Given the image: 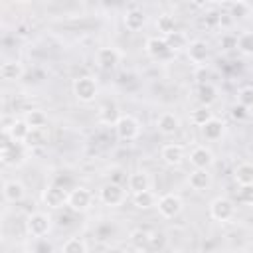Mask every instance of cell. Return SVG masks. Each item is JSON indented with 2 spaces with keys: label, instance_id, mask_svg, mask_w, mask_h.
Here are the masks:
<instances>
[{
  "label": "cell",
  "instance_id": "4fadbf2b",
  "mask_svg": "<svg viewBox=\"0 0 253 253\" xmlns=\"http://www.w3.org/2000/svg\"><path fill=\"white\" fill-rule=\"evenodd\" d=\"M30 130H32V126L24 121V119H16L14 123H10V126H6L4 128V132L10 136V140L12 142H26V138H28V134H30Z\"/></svg>",
  "mask_w": 253,
  "mask_h": 253
},
{
  "label": "cell",
  "instance_id": "8d00e7d4",
  "mask_svg": "<svg viewBox=\"0 0 253 253\" xmlns=\"http://www.w3.org/2000/svg\"><path fill=\"white\" fill-rule=\"evenodd\" d=\"M237 103L245 109L253 107V87H243L239 93H237Z\"/></svg>",
  "mask_w": 253,
  "mask_h": 253
},
{
  "label": "cell",
  "instance_id": "52a82bcc",
  "mask_svg": "<svg viewBox=\"0 0 253 253\" xmlns=\"http://www.w3.org/2000/svg\"><path fill=\"white\" fill-rule=\"evenodd\" d=\"M156 208H158V211H160V215L162 217H176L180 211H182V208H184V202H182V198L178 196V194H164L160 200H158V204H156Z\"/></svg>",
  "mask_w": 253,
  "mask_h": 253
},
{
  "label": "cell",
  "instance_id": "603a6c76",
  "mask_svg": "<svg viewBox=\"0 0 253 253\" xmlns=\"http://www.w3.org/2000/svg\"><path fill=\"white\" fill-rule=\"evenodd\" d=\"M0 75L6 81H16V79H20L24 75V65L20 61H6L0 67Z\"/></svg>",
  "mask_w": 253,
  "mask_h": 253
},
{
  "label": "cell",
  "instance_id": "d6a6232c",
  "mask_svg": "<svg viewBox=\"0 0 253 253\" xmlns=\"http://www.w3.org/2000/svg\"><path fill=\"white\" fill-rule=\"evenodd\" d=\"M237 49L243 55H253V32H243L237 36Z\"/></svg>",
  "mask_w": 253,
  "mask_h": 253
},
{
  "label": "cell",
  "instance_id": "8fae6325",
  "mask_svg": "<svg viewBox=\"0 0 253 253\" xmlns=\"http://www.w3.org/2000/svg\"><path fill=\"white\" fill-rule=\"evenodd\" d=\"M186 53H188V59L192 61V63H206L208 61V57H210V47H208V43L204 42V40H194V42H190L188 43V47H186Z\"/></svg>",
  "mask_w": 253,
  "mask_h": 253
},
{
  "label": "cell",
  "instance_id": "3957f363",
  "mask_svg": "<svg viewBox=\"0 0 253 253\" xmlns=\"http://www.w3.org/2000/svg\"><path fill=\"white\" fill-rule=\"evenodd\" d=\"M28 146L22 142H12L10 136L4 132V142H2V162L4 164H18L26 158Z\"/></svg>",
  "mask_w": 253,
  "mask_h": 253
},
{
  "label": "cell",
  "instance_id": "1f68e13d",
  "mask_svg": "<svg viewBox=\"0 0 253 253\" xmlns=\"http://www.w3.org/2000/svg\"><path fill=\"white\" fill-rule=\"evenodd\" d=\"M213 119V115H211V111H210V107H198V109H194L192 111V115H190V121L194 123V125H198V126H204L208 121H211Z\"/></svg>",
  "mask_w": 253,
  "mask_h": 253
},
{
  "label": "cell",
  "instance_id": "74e56055",
  "mask_svg": "<svg viewBox=\"0 0 253 253\" xmlns=\"http://www.w3.org/2000/svg\"><path fill=\"white\" fill-rule=\"evenodd\" d=\"M231 117H233V119H237V121H241V119H245V117H247V109H245V107H241V105L237 103V105L231 109Z\"/></svg>",
  "mask_w": 253,
  "mask_h": 253
},
{
  "label": "cell",
  "instance_id": "5bb4252c",
  "mask_svg": "<svg viewBox=\"0 0 253 253\" xmlns=\"http://www.w3.org/2000/svg\"><path fill=\"white\" fill-rule=\"evenodd\" d=\"M121 117H123V115H121V111H119V105H117V103H111V101H109V103H103V105L99 107V111H97V119H99V123H103V125L115 126Z\"/></svg>",
  "mask_w": 253,
  "mask_h": 253
},
{
  "label": "cell",
  "instance_id": "836d02e7",
  "mask_svg": "<svg viewBox=\"0 0 253 253\" xmlns=\"http://www.w3.org/2000/svg\"><path fill=\"white\" fill-rule=\"evenodd\" d=\"M150 235H152V233H148V231H144V229H134V231L130 233V243H132V247L146 249V247L150 245Z\"/></svg>",
  "mask_w": 253,
  "mask_h": 253
},
{
  "label": "cell",
  "instance_id": "f35d334b",
  "mask_svg": "<svg viewBox=\"0 0 253 253\" xmlns=\"http://www.w3.org/2000/svg\"><path fill=\"white\" fill-rule=\"evenodd\" d=\"M219 43H221V47L231 49V47H237V38H233V36H223Z\"/></svg>",
  "mask_w": 253,
  "mask_h": 253
},
{
  "label": "cell",
  "instance_id": "e575fe53",
  "mask_svg": "<svg viewBox=\"0 0 253 253\" xmlns=\"http://www.w3.org/2000/svg\"><path fill=\"white\" fill-rule=\"evenodd\" d=\"M237 202L243 206H253V184H245L237 188Z\"/></svg>",
  "mask_w": 253,
  "mask_h": 253
},
{
  "label": "cell",
  "instance_id": "9c48e42d",
  "mask_svg": "<svg viewBox=\"0 0 253 253\" xmlns=\"http://www.w3.org/2000/svg\"><path fill=\"white\" fill-rule=\"evenodd\" d=\"M99 196H101V202L105 206H121L125 202V198H126V192H125V188L121 184L111 182V184H105L101 188Z\"/></svg>",
  "mask_w": 253,
  "mask_h": 253
},
{
  "label": "cell",
  "instance_id": "ba28073f",
  "mask_svg": "<svg viewBox=\"0 0 253 253\" xmlns=\"http://www.w3.org/2000/svg\"><path fill=\"white\" fill-rule=\"evenodd\" d=\"M91 202H93V196L87 188L83 186H77L69 192V198H67V206L73 210V211H85L91 208Z\"/></svg>",
  "mask_w": 253,
  "mask_h": 253
},
{
  "label": "cell",
  "instance_id": "b9f144b4",
  "mask_svg": "<svg viewBox=\"0 0 253 253\" xmlns=\"http://www.w3.org/2000/svg\"><path fill=\"white\" fill-rule=\"evenodd\" d=\"M126 253H146V249H138V247H132V249H128Z\"/></svg>",
  "mask_w": 253,
  "mask_h": 253
},
{
  "label": "cell",
  "instance_id": "8992f818",
  "mask_svg": "<svg viewBox=\"0 0 253 253\" xmlns=\"http://www.w3.org/2000/svg\"><path fill=\"white\" fill-rule=\"evenodd\" d=\"M115 132L121 140H134L140 134V123L132 115H123L115 125Z\"/></svg>",
  "mask_w": 253,
  "mask_h": 253
},
{
  "label": "cell",
  "instance_id": "5b68a950",
  "mask_svg": "<svg viewBox=\"0 0 253 253\" xmlns=\"http://www.w3.org/2000/svg\"><path fill=\"white\" fill-rule=\"evenodd\" d=\"M67 198H69V192H67L63 186H59V184L47 186V188L43 190V194H42L43 204H45L47 208H51V210H59V208L67 206Z\"/></svg>",
  "mask_w": 253,
  "mask_h": 253
},
{
  "label": "cell",
  "instance_id": "9a60e30c",
  "mask_svg": "<svg viewBox=\"0 0 253 253\" xmlns=\"http://www.w3.org/2000/svg\"><path fill=\"white\" fill-rule=\"evenodd\" d=\"M160 156H162V160L166 162V164H170V166H180L182 162H184V158H186V150H184V146L182 144H166L164 148H162V152H160Z\"/></svg>",
  "mask_w": 253,
  "mask_h": 253
},
{
  "label": "cell",
  "instance_id": "e0dca14e",
  "mask_svg": "<svg viewBox=\"0 0 253 253\" xmlns=\"http://www.w3.org/2000/svg\"><path fill=\"white\" fill-rule=\"evenodd\" d=\"M188 184H190L192 190L202 192V190L210 188V184H211V174H210L208 170H200V168H196L194 172H190V176H188Z\"/></svg>",
  "mask_w": 253,
  "mask_h": 253
},
{
  "label": "cell",
  "instance_id": "83f0119b",
  "mask_svg": "<svg viewBox=\"0 0 253 253\" xmlns=\"http://www.w3.org/2000/svg\"><path fill=\"white\" fill-rule=\"evenodd\" d=\"M132 202H134V206H136L138 210H148V208H154V206H156V196H154L150 190H146V192L134 194Z\"/></svg>",
  "mask_w": 253,
  "mask_h": 253
},
{
  "label": "cell",
  "instance_id": "d590c367",
  "mask_svg": "<svg viewBox=\"0 0 253 253\" xmlns=\"http://www.w3.org/2000/svg\"><path fill=\"white\" fill-rule=\"evenodd\" d=\"M229 10H231L229 16H233V18H247L251 12V6L247 2H233Z\"/></svg>",
  "mask_w": 253,
  "mask_h": 253
},
{
  "label": "cell",
  "instance_id": "ac0fdd59",
  "mask_svg": "<svg viewBox=\"0 0 253 253\" xmlns=\"http://www.w3.org/2000/svg\"><path fill=\"white\" fill-rule=\"evenodd\" d=\"M156 126H158V130L162 134H174L180 128V119L174 113H162L156 119Z\"/></svg>",
  "mask_w": 253,
  "mask_h": 253
},
{
  "label": "cell",
  "instance_id": "60d3db41",
  "mask_svg": "<svg viewBox=\"0 0 253 253\" xmlns=\"http://www.w3.org/2000/svg\"><path fill=\"white\" fill-rule=\"evenodd\" d=\"M107 253H126V251H125V249H121V247H111Z\"/></svg>",
  "mask_w": 253,
  "mask_h": 253
},
{
  "label": "cell",
  "instance_id": "2e32d148",
  "mask_svg": "<svg viewBox=\"0 0 253 253\" xmlns=\"http://www.w3.org/2000/svg\"><path fill=\"white\" fill-rule=\"evenodd\" d=\"M121 61V53L115 47H101L97 51V63L103 69H115Z\"/></svg>",
  "mask_w": 253,
  "mask_h": 253
},
{
  "label": "cell",
  "instance_id": "4316f807",
  "mask_svg": "<svg viewBox=\"0 0 253 253\" xmlns=\"http://www.w3.org/2000/svg\"><path fill=\"white\" fill-rule=\"evenodd\" d=\"M166 40V43H168V47L172 49V51H178V49H186L188 47V36L184 34V32H174V34H170V36H166L164 38Z\"/></svg>",
  "mask_w": 253,
  "mask_h": 253
},
{
  "label": "cell",
  "instance_id": "d4e9b609",
  "mask_svg": "<svg viewBox=\"0 0 253 253\" xmlns=\"http://www.w3.org/2000/svg\"><path fill=\"white\" fill-rule=\"evenodd\" d=\"M233 178H235V182H237L239 186L253 184V164H249V162L239 164V166L235 168V172H233Z\"/></svg>",
  "mask_w": 253,
  "mask_h": 253
},
{
  "label": "cell",
  "instance_id": "6da1fadb",
  "mask_svg": "<svg viewBox=\"0 0 253 253\" xmlns=\"http://www.w3.org/2000/svg\"><path fill=\"white\" fill-rule=\"evenodd\" d=\"M49 229H51V217L47 213L34 211V213L28 215V219H26V231H28V235H32L36 239H42V237H45L49 233Z\"/></svg>",
  "mask_w": 253,
  "mask_h": 253
},
{
  "label": "cell",
  "instance_id": "484cf974",
  "mask_svg": "<svg viewBox=\"0 0 253 253\" xmlns=\"http://www.w3.org/2000/svg\"><path fill=\"white\" fill-rule=\"evenodd\" d=\"M156 28H158V32L162 34V38L174 34V32H176V20H174V16H170V14H160L158 20H156Z\"/></svg>",
  "mask_w": 253,
  "mask_h": 253
},
{
  "label": "cell",
  "instance_id": "7402d4cb",
  "mask_svg": "<svg viewBox=\"0 0 253 253\" xmlns=\"http://www.w3.org/2000/svg\"><path fill=\"white\" fill-rule=\"evenodd\" d=\"M144 24H146V14H144L142 10L132 8V10H128V12L125 14V26H126V30L138 32Z\"/></svg>",
  "mask_w": 253,
  "mask_h": 253
},
{
  "label": "cell",
  "instance_id": "f546056e",
  "mask_svg": "<svg viewBox=\"0 0 253 253\" xmlns=\"http://www.w3.org/2000/svg\"><path fill=\"white\" fill-rule=\"evenodd\" d=\"M61 253H87V243L81 237H69L61 245Z\"/></svg>",
  "mask_w": 253,
  "mask_h": 253
},
{
  "label": "cell",
  "instance_id": "ab89813d",
  "mask_svg": "<svg viewBox=\"0 0 253 253\" xmlns=\"http://www.w3.org/2000/svg\"><path fill=\"white\" fill-rule=\"evenodd\" d=\"M166 243V237H164V233L160 231V233H154V235H150V245H154V247H162Z\"/></svg>",
  "mask_w": 253,
  "mask_h": 253
},
{
  "label": "cell",
  "instance_id": "f1b7e54d",
  "mask_svg": "<svg viewBox=\"0 0 253 253\" xmlns=\"http://www.w3.org/2000/svg\"><path fill=\"white\" fill-rule=\"evenodd\" d=\"M45 142H47V136H45L43 128H32L24 144H26L28 148H40V146H43Z\"/></svg>",
  "mask_w": 253,
  "mask_h": 253
},
{
  "label": "cell",
  "instance_id": "7c38bea8",
  "mask_svg": "<svg viewBox=\"0 0 253 253\" xmlns=\"http://www.w3.org/2000/svg\"><path fill=\"white\" fill-rule=\"evenodd\" d=\"M190 162H192L194 168L208 170V168L213 164V152H211L208 146H196V148L190 152Z\"/></svg>",
  "mask_w": 253,
  "mask_h": 253
},
{
  "label": "cell",
  "instance_id": "4dcf8cb0",
  "mask_svg": "<svg viewBox=\"0 0 253 253\" xmlns=\"http://www.w3.org/2000/svg\"><path fill=\"white\" fill-rule=\"evenodd\" d=\"M24 121H26L32 128H43L45 123H47V117H45V113H42L40 109H32V111H28V115H26Z\"/></svg>",
  "mask_w": 253,
  "mask_h": 253
},
{
  "label": "cell",
  "instance_id": "d6986e66",
  "mask_svg": "<svg viewBox=\"0 0 253 253\" xmlns=\"http://www.w3.org/2000/svg\"><path fill=\"white\" fill-rule=\"evenodd\" d=\"M24 196H26V188H24L22 182H18V180H10V182L4 184V198H6V202H10V204L22 202Z\"/></svg>",
  "mask_w": 253,
  "mask_h": 253
},
{
  "label": "cell",
  "instance_id": "30bf717a",
  "mask_svg": "<svg viewBox=\"0 0 253 253\" xmlns=\"http://www.w3.org/2000/svg\"><path fill=\"white\" fill-rule=\"evenodd\" d=\"M144 51H146L152 59H168V57L174 53V51L168 47L166 40H164V38H158V36H152V38L146 40Z\"/></svg>",
  "mask_w": 253,
  "mask_h": 253
},
{
  "label": "cell",
  "instance_id": "7a4b0ae2",
  "mask_svg": "<svg viewBox=\"0 0 253 253\" xmlns=\"http://www.w3.org/2000/svg\"><path fill=\"white\" fill-rule=\"evenodd\" d=\"M97 81L89 75H81L73 81V95L77 97V101L81 103H91L95 97H97Z\"/></svg>",
  "mask_w": 253,
  "mask_h": 253
},
{
  "label": "cell",
  "instance_id": "277c9868",
  "mask_svg": "<svg viewBox=\"0 0 253 253\" xmlns=\"http://www.w3.org/2000/svg\"><path fill=\"white\" fill-rule=\"evenodd\" d=\"M210 215L215 221H231L235 215V204L229 198H215L210 204Z\"/></svg>",
  "mask_w": 253,
  "mask_h": 253
},
{
  "label": "cell",
  "instance_id": "ffe728a7",
  "mask_svg": "<svg viewBox=\"0 0 253 253\" xmlns=\"http://www.w3.org/2000/svg\"><path fill=\"white\" fill-rule=\"evenodd\" d=\"M128 190L132 194H140L150 190V176L146 172H132L128 176Z\"/></svg>",
  "mask_w": 253,
  "mask_h": 253
},
{
  "label": "cell",
  "instance_id": "cb8c5ba5",
  "mask_svg": "<svg viewBox=\"0 0 253 253\" xmlns=\"http://www.w3.org/2000/svg\"><path fill=\"white\" fill-rule=\"evenodd\" d=\"M223 123L219 121V119H211V121H208L204 126H202V134L208 138V140H217V138H221V134H223Z\"/></svg>",
  "mask_w": 253,
  "mask_h": 253
},
{
  "label": "cell",
  "instance_id": "44dd1931",
  "mask_svg": "<svg viewBox=\"0 0 253 253\" xmlns=\"http://www.w3.org/2000/svg\"><path fill=\"white\" fill-rule=\"evenodd\" d=\"M198 101L202 103V107H210L217 101V87L213 83H200L198 87Z\"/></svg>",
  "mask_w": 253,
  "mask_h": 253
}]
</instances>
